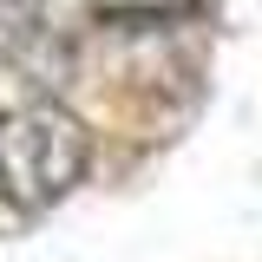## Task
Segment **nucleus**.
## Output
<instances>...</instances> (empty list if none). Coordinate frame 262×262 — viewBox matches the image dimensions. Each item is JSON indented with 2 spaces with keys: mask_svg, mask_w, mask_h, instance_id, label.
<instances>
[{
  "mask_svg": "<svg viewBox=\"0 0 262 262\" xmlns=\"http://www.w3.org/2000/svg\"><path fill=\"white\" fill-rule=\"evenodd\" d=\"M85 125L59 105H20L13 118H0V190L20 210L59 203L79 170H85Z\"/></svg>",
  "mask_w": 262,
  "mask_h": 262,
  "instance_id": "nucleus-1",
  "label": "nucleus"
}]
</instances>
